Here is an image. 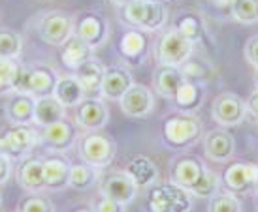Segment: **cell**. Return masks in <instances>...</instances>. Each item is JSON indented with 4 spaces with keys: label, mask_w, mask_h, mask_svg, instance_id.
I'll return each mask as SVG.
<instances>
[{
    "label": "cell",
    "mask_w": 258,
    "mask_h": 212,
    "mask_svg": "<svg viewBox=\"0 0 258 212\" xmlns=\"http://www.w3.org/2000/svg\"><path fill=\"white\" fill-rule=\"evenodd\" d=\"M173 30H177L181 36H185L188 42L194 45L206 40L208 36V23L204 14L196 12V10H181L173 17Z\"/></svg>",
    "instance_id": "21"
},
{
    "label": "cell",
    "mask_w": 258,
    "mask_h": 212,
    "mask_svg": "<svg viewBox=\"0 0 258 212\" xmlns=\"http://www.w3.org/2000/svg\"><path fill=\"white\" fill-rule=\"evenodd\" d=\"M0 208H2V195H0Z\"/></svg>",
    "instance_id": "48"
},
{
    "label": "cell",
    "mask_w": 258,
    "mask_h": 212,
    "mask_svg": "<svg viewBox=\"0 0 258 212\" xmlns=\"http://www.w3.org/2000/svg\"><path fill=\"white\" fill-rule=\"evenodd\" d=\"M208 212H241V201L228 191H217L213 197H209Z\"/></svg>",
    "instance_id": "36"
},
{
    "label": "cell",
    "mask_w": 258,
    "mask_h": 212,
    "mask_svg": "<svg viewBox=\"0 0 258 212\" xmlns=\"http://www.w3.org/2000/svg\"><path fill=\"white\" fill-rule=\"evenodd\" d=\"M151 2H168V0H151Z\"/></svg>",
    "instance_id": "47"
},
{
    "label": "cell",
    "mask_w": 258,
    "mask_h": 212,
    "mask_svg": "<svg viewBox=\"0 0 258 212\" xmlns=\"http://www.w3.org/2000/svg\"><path fill=\"white\" fill-rule=\"evenodd\" d=\"M113 6H117V8H121V6H124V4H128V2H132V0H109Z\"/></svg>",
    "instance_id": "43"
},
{
    "label": "cell",
    "mask_w": 258,
    "mask_h": 212,
    "mask_svg": "<svg viewBox=\"0 0 258 212\" xmlns=\"http://www.w3.org/2000/svg\"><path fill=\"white\" fill-rule=\"evenodd\" d=\"M179 70H181V73H183V77H185L186 81L200 83V85H204L206 81H209L211 75H213V68H211V64H209L208 60H204V58L196 57V55H192L186 62L181 64Z\"/></svg>",
    "instance_id": "32"
},
{
    "label": "cell",
    "mask_w": 258,
    "mask_h": 212,
    "mask_svg": "<svg viewBox=\"0 0 258 212\" xmlns=\"http://www.w3.org/2000/svg\"><path fill=\"white\" fill-rule=\"evenodd\" d=\"M38 34L45 43L60 47L74 36V15L62 10L45 12L38 21Z\"/></svg>",
    "instance_id": "10"
},
{
    "label": "cell",
    "mask_w": 258,
    "mask_h": 212,
    "mask_svg": "<svg viewBox=\"0 0 258 212\" xmlns=\"http://www.w3.org/2000/svg\"><path fill=\"white\" fill-rule=\"evenodd\" d=\"M23 64L17 58H0V96L15 92Z\"/></svg>",
    "instance_id": "33"
},
{
    "label": "cell",
    "mask_w": 258,
    "mask_h": 212,
    "mask_svg": "<svg viewBox=\"0 0 258 212\" xmlns=\"http://www.w3.org/2000/svg\"><path fill=\"white\" fill-rule=\"evenodd\" d=\"M192 195L186 190L168 182H155L147 188L145 212H188Z\"/></svg>",
    "instance_id": "4"
},
{
    "label": "cell",
    "mask_w": 258,
    "mask_h": 212,
    "mask_svg": "<svg viewBox=\"0 0 258 212\" xmlns=\"http://www.w3.org/2000/svg\"><path fill=\"white\" fill-rule=\"evenodd\" d=\"M15 212H55V205L42 193H29L17 203Z\"/></svg>",
    "instance_id": "37"
},
{
    "label": "cell",
    "mask_w": 258,
    "mask_h": 212,
    "mask_svg": "<svg viewBox=\"0 0 258 212\" xmlns=\"http://www.w3.org/2000/svg\"><path fill=\"white\" fill-rule=\"evenodd\" d=\"M138 191L140 188L124 171H108L106 175H100V195L104 197L126 206L138 197Z\"/></svg>",
    "instance_id": "15"
},
{
    "label": "cell",
    "mask_w": 258,
    "mask_h": 212,
    "mask_svg": "<svg viewBox=\"0 0 258 212\" xmlns=\"http://www.w3.org/2000/svg\"><path fill=\"white\" fill-rule=\"evenodd\" d=\"M104 71H106V66L98 58L93 57L81 64L78 70L74 71V75L79 81V85L83 86L85 94H100Z\"/></svg>",
    "instance_id": "26"
},
{
    "label": "cell",
    "mask_w": 258,
    "mask_h": 212,
    "mask_svg": "<svg viewBox=\"0 0 258 212\" xmlns=\"http://www.w3.org/2000/svg\"><path fill=\"white\" fill-rule=\"evenodd\" d=\"M94 49H91L81 38L74 34L68 42L60 45V62L64 64V68L76 71L83 62H87L89 58H93Z\"/></svg>",
    "instance_id": "27"
},
{
    "label": "cell",
    "mask_w": 258,
    "mask_h": 212,
    "mask_svg": "<svg viewBox=\"0 0 258 212\" xmlns=\"http://www.w3.org/2000/svg\"><path fill=\"white\" fill-rule=\"evenodd\" d=\"M134 85V77L132 71L124 66H109L104 71V79H102L100 96L111 101H119L122 94Z\"/></svg>",
    "instance_id": "22"
},
{
    "label": "cell",
    "mask_w": 258,
    "mask_h": 212,
    "mask_svg": "<svg viewBox=\"0 0 258 212\" xmlns=\"http://www.w3.org/2000/svg\"><path fill=\"white\" fill-rule=\"evenodd\" d=\"M72 162L60 152H49L43 158V180L45 190L60 191L68 188V177H70Z\"/></svg>",
    "instance_id": "19"
},
{
    "label": "cell",
    "mask_w": 258,
    "mask_h": 212,
    "mask_svg": "<svg viewBox=\"0 0 258 212\" xmlns=\"http://www.w3.org/2000/svg\"><path fill=\"white\" fill-rule=\"evenodd\" d=\"M53 96L62 103L64 107H76L81 99L87 98L83 86L79 85V81L76 75H58V81L55 85Z\"/></svg>",
    "instance_id": "30"
},
{
    "label": "cell",
    "mask_w": 258,
    "mask_h": 212,
    "mask_svg": "<svg viewBox=\"0 0 258 212\" xmlns=\"http://www.w3.org/2000/svg\"><path fill=\"white\" fill-rule=\"evenodd\" d=\"M204 137V124L196 113L170 115L162 124V139L173 150H188Z\"/></svg>",
    "instance_id": "3"
},
{
    "label": "cell",
    "mask_w": 258,
    "mask_h": 212,
    "mask_svg": "<svg viewBox=\"0 0 258 212\" xmlns=\"http://www.w3.org/2000/svg\"><path fill=\"white\" fill-rule=\"evenodd\" d=\"M122 171L134 180V184H136L138 188H149L151 184L158 182V177H160L157 163L153 162L149 156H144V154L134 156L124 165Z\"/></svg>",
    "instance_id": "25"
},
{
    "label": "cell",
    "mask_w": 258,
    "mask_h": 212,
    "mask_svg": "<svg viewBox=\"0 0 258 212\" xmlns=\"http://www.w3.org/2000/svg\"><path fill=\"white\" fill-rule=\"evenodd\" d=\"M21 51V34L12 29H0V58H19Z\"/></svg>",
    "instance_id": "35"
},
{
    "label": "cell",
    "mask_w": 258,
    "mask_h": 212,
    "mask_svg": "<svg viewBox=\"0 0 258 212\" xmlns=\"http://www.w3.org/2000/svg\"><path fill=\"white\" fill-rule=\"evenodd\" d=\"M243 55H245V60L251 64L252 68H258V34L251 36V38L247 40Z\"/></svg>",
    "instance_id": "39"
},
{
    "label": "cell",
    "mask_w": 258,
    "mask_h": 212,
    "mask_svg": "<svg viewBox=\"0 0 258 212\" xmlns=\"http://www.w3.org/2000/svg\"><path fill=\"white\" fill-rule=\"evenodd\" d=\"M58 81V73L47 64H32L27 66L23 64L15 92L30 94L34 98L40 96H51L55 90V85Z\"/></svg>",
    "instance_id": "7"
},
{
    "label": "cell",
    "mask_w": 258,
    "mask_h": 212,
    "mask_svg": "<svg viewBox=\"0 0 258 212\" xmlns=\"http://www.w3.org/2000/svg\"><path fill=\"white\" fill-rule=\"evenodd\" d=\"M66 117V107L58 101L53 94L51 96H40L36 98L34 105V124L40 128L55 124Z\"/></svg>",
    "instance_id": "28"
},
{
    "label": "cell",
    "mask_w": 258,
    "mask_h": 212,
    "mask_svg": "<svg viewBox=\"0 0 258 212\" xmlns=\"http://www.w3.org/2000/svg\"><path fill=\"white\" fill-rule=\"evenodd\" d=\"M100 180V169H96L89 163H72L70 167V177H68V186L74 190L85 191L93 188L94 184Z\"/></svg>",
    "instance_id": "31"
},
{
    "label": "cell",
    "mask_w": 258,
    "mask_h": 212,
    "mask_svg": "<svg viewBox=\"0 0 258 212\" xmlns=\"http://www.w3.org/2000/svg\"><path fill=\"white\" fill-rule=\"evenodd\" d=\"M252 81H254V88L258 90V68H254V75H252Z\"/></svg>",
    "instance_id": "44"
},
{
    "label": "cell",
    "mask_w": 258,
    "mask_h": 212,
    "mask_svg": "<svg viewBox=\"0 0 258 212\" xmlns=\"http://www.w3.org/2000/svg\"><path fill=\"white\" fill-rule=\"evenodd\" d=\"M117 53L128 66H144L151 55L149 32L128 29L117 43Z\"/></svg>",
    "instance_id": "13"
},
{
    "label": "cell",
    "mask_w": 258,
    "mask_h": 212,
    "mask_svg": "<svg viewBox=\"0 0 258 212\" xmlns=\"http://www.w3.org/2000/svg\"><path fill=\"white\" fill-rule=\"evenodd\" d=\"M204 98H206L204 85L185 81L179 86L177 94L173 96V101L177 105V111H181V113H196L204 103Z\"/></svg>",
    "instance_id": "29"
},
{
    "label": "cell",
    "mask_w": 258,
    "mask_h": 212,
    "mask_svg": "<svg viewBox=\"0 0 258 212\" xmlns=\"http://www.w3.org/2000/svg\"><path fill=\"white\" fill-rule=\"evenodd\" d=\"M38 135H40V145L43 149L49 152H60V154L74 149L79 137L78 126L66 119L49 124V126H43L38 132Z\"/></svg>",
    "instance_id": "12"
},
{
    "label": "cell",
    "mask_w": 258,
    "mask_h": 212,
    "mask_svg": "<svg viewBox=\"0 0 258 212\" xmlns=\"http://www.w3.org/2000/svg\"><path fill=\"white\" fill-rule=\"evenodd\" d=\"M119 105H121L122 113L130 119H145L155 109V94L145 85L134 83L122 94V98L119 99Z\"/></svg>",
    "instance_id": "17"
},
{
    "label": "cell",
    "mask_w": 258,
    "mask_h": 212,
    "mask_svg": "<svg viewBox=\"0 0 258 212\" xmlns=\"http://www.w3.org/2000/svg\"><path fill=\"white\" fill-rule=\"evenodd\" d=\"M40 145L38 130L32 124H10L0 132V154L19 162Z\"/></svg>",
    "instance_id": "5"
},
{
    "label": "cell",
    "mask_w": 258,
    "mask_h": 212,
    "mask_svg": "<svg viewBox=\"0 0 258 212\" xmlns=\"http://www.w3.org/2000/svg\"><path fill=\"white\" fill-rule=\"evenodd\" d=\"M119 21L128 29H138L144 32H158L164 29L168 21V8L164 2L151 0H132L119 8Z\"/></svg>",
    "instance_id": "2"
},
{
    "label": "cell",
    "mask_w": 258,
    "mask_h": 212,
    "mask_svg": "<svg viewBox=\"0 0 258 212\" xmlns=\"http://www.w3.org/2000/svg\"><path fill=\"white\" fill-rule=\"evenodd\" d=\"M12 173H14V162L4 154H0V186L12 178Z\"/></svg>",
    "instance_id": "40"
},
{
    "label": "cell",
    "mask_w": 258,
    "mask_h": 212,
    "mask_svg": "<svg viewBox=\"0 0 258 212\" xmlns=\"http://www.w3.org/2000/svg\"><path fill=\"white\" fill-rule=\"evenodd\" d=\"M252 193H254V201H256V206H258V188H254Z\"/></svg>",
    "instance_id": "46"
},
{
    "label": "cell",
    "mask_w": 258,
    "mask_h": 212,
    "mask_svg": "<svg viewBox=\"0 0 258 212\" xmlns=\"http://www.w3.org/2000/svg\"><path fill=\"white\" fill-rule=\"evenodd\" d=\"M204 150L211 162H228L236 154V139L226 128H217L204 134Z\"/></svg>",
    "instance_id": "20"
},
{
    "label": "cell",
    "mask_w": 258,
    "mask_h": 212,
    "mask_svg": "<svg viewBox=\"0 0 258 212\" xmlns=\"http://www.w3.org/2000/svg\"><path fill=\"white\" fill-rule=\"evenodd\" d=\"M76 212H93V210H91V206H83V208H78Z\"/></svg>",
    "instance_id": "45"
},
{
    "label": "cell",
    "mask_w": 258,
    "mask_h": 212,
    "mask_svg": "<svg viewBox=\"0 0 258 212\" xmlns=\"http://www.w3.org/2000/svg\"><path fill=\"white\" fill-rule=\"evenodd\" d=\"M258 178V165L249 162H234L224 169L221 177V188L236 197H243L254 191Z\"/></svg>",
    "instance_id": "11"
},
{
    "label": "cell",
    "mask_w": 258,
    "mask_h": 212,
    "mask_svg": "<svg viewBox=\"0 0 258 212\" xmlns=\"http://www.w3.org/2000/svg\"><path fill=\"white\" fill-rule=\"evenodd\" d=\"M194 47L196 45L188 42L185 36H181L177 30L168 29L155 43V57L158 64L179 68L181 64L186 62L194 55Z\"/></svg>",
    "instance_id": "8"
},
{
    "label": "cell",
    "mask_w": 258,
    "mask_h": 212,
    "mask_svg": "<svg viewBox=\"0 0 258 212\" xmlns=\"http://www.w3.org/2000/svg\"><path fill=\"white\" fill-rule=\"evenodd\" d=\"M230 17L241 25H256L258 23V0H234Z\"/></svg>",
    "instance_id": "34"
},
{
    "label": "cell",
    "mask_w": 258,
    "mask_h": 212,
    "mask_svg": "<svg viewBox=\"0 0 258 212\" xmlns=\"http://www.w3.org/2000/svg\"><path fill=\"white\" fill-rule=\"evenodd\" d=\"M211 117L221 128L239 126L247 117L245 99L234 92H222L211 103Z\"/></svg>",
    "instance_id": "14"
},
{
    "label": "cell",
    "mask_w": 258,
    "mask_h": 212,
    "mask_svg": "<svg viewBox=\"0 0 258 212\" xmlns=\"http://www.w3.org/2000/svg\"><path fill=\"white\" fill-rule=\"evenodd\" d=\"M109 23L102 14L94 10H85L79 12L74 17V34L81 38L91 49H98L106 45L109 40Z\"/></svg>",
    "instance_id": "9"
},
{
    "label": "cell",
    "mask_w": 258,
    "mask_h": 212,
    "mask_svg": "<svg viewBox=\"0 0 258 212\" xmlns=\"http://www.w3.org/2000/svg\"><path fill=\"white\" fill-rule=\"evenodd\" d=\"M36 98L23 92H12L6 101V119L10 124H34Z\"/></svg>",
    "instance_id": "24"
},
{
    "label": "cell",
    "mask_w": 258,
    "mask_h": 212,
    "mask_svg": "<svg viewBox=\"0 0 258 212\" xmlns=\"http://www.w3.org/2000/svg\"><path fill=\"white\" fill-rule=\"evenodd\" d=\"M245 107H247V115H251L252 119L258 121V90H254L249 98L245 99Z\"/></svg>",
    "instance_id": "41"
},
{
    "label": "cell",
    "mask_w": 258,
    "mask_h": 212,
    "mask_svg": "<svg viewBox=\"0 0 258 212\" xmlns=\"http://www.w3.org/2000/svg\"><path fill=\"white\" fill-rule=\"evenodd\" d=\"M15 178L23 190H27L29 193H42L45 190L42 156L29 154L23 160H19L17 167H15Z\"/></svg>",
    "instance_id": "18"
},
{
    "label": "cell",
    "mask_w": 258,
    "mask_h": 212,
    "mask_svg": "<svg viewBox=\"0 0 258 212\" xmlns=\"http://www.w3.org/2000/svg\"><path fill=\"white\" fill-rule=\"evenodd\" d=\"M79 158L96 169H106L111 165L117 154V145L109 135L100 132H85L78 137Z\"/></svg>",
    "instance_id": "6"
},
{
    "label": "cell",
    "mask_w": 258,
    "mask_h": 212,
    "mask_svg": "<svg viewBox=\"0 0 258 212\" xmlns=\"http://www.w3.org/2000/svg\"><path fill=\"white\" fill-rule=\"evenodd\" d=\"M170 182L186 190L196 199H209L222 190L221 177L192 154L173 158L170 163Z\"/></svg>",
    "instance_id": "1"
},
{
    "label": "cell",
    "mask_w": 258,
    "mask_h": 212,
    "mask_svg": "<svg viewBox=\"0 0 258 212\" xmlns=\"http://www.w3.org/2000/svg\"><path fill=\"white\" fill-rule=\"evenodd\" d=\"M209 4L215 8L219 14L230 15V10H232V4H234V0H209Z\"/></svg>",
    "instance_id": "42"
},
{
    "label": "cell",
    "mask_w": 258,
    "mask_h": 212,
    "mask_svg": "<svg viewBox=\"0 0 258 212\" xmlns=\"http://www.w3.org/2000/svg\"><path fill=\"white\" fill-rule=\"evenodd\" d=\"M74 111H76V126L83 128L85 132H98L109 121V109L102 98L89 96L81 99L74 107Z\"/></svg>",
    "instance_id": "16"
},
{
    "label": "cell",
    "mask_w": 258,
    "mask_h": 212,
    "mask_svg": "<svg viewBox=\"0 0 258 212\" xmlns=\"http://www.w3.org/2000/svg\"><path fill=\"white\" fill-rule=\"evenodd\" d=\"M91 210L93 212H126V206L121 205V203H117V201H113V199L100 195V197L93 199Z\"/></svg>",
    "instance_id": "38"
},
{
    "label": "cell",
    "mask_w": 258,
    "mask_h": 212,
    "mask_svg": "<svg viewBox=\"0 0 258 212\" xmlns=\"http://www.w3.org/2000/svg\"><path fill=\"white\" fill-rule=\"evenodd\" d=\"M186 79L177 66H166V64H158L155 71H153V88L158 96L166 99H173L177 94L179 86L185 83Z\"/></svg>",
    "instance_id": "23"
}]
</instances>
